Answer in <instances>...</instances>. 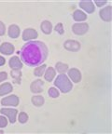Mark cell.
Masks as SVG:
<instances>
[{"instance_id": "cell-1", "label": "cell", "mask_w": 112, "mask_h": 134, "mask_svg": "<svg viewBox=\"0 0 112 134\" xmlns=\"http://www.w3.org/2000/svg\"><path fill=\"white\" fill-rule=\"evenodd\" d=\"M48 52V48L43 42L29 41L22 48L21 57L27 66L38 67L45 62Z\"/></svg>"}, {"instance_id": "cell-2", "label": "cell", "mask_w": 112, "mask_h": 134, "mask_svg": "<svg viewBox=\"0 0 112 134\" xmlns=\"http://www.w3.org/2000/svg\"><path fill=\"white\" fill-rule=\"evenodd\" d=\"M55 87H57L60 90V91L63 92V93H67L73 88V85H72V82L70 81V79L67 77V75H65V74H60L58 75L56 79L54 81Z\"/></svg>"}, {"instance_id": "cell-3", "label": "cell", "mask_w": 112, "mask_h": 134, "mask_svg": "<svg viewBox=\"0 0 112 134\" xmlns=\"http://www.w3.org/2000/svg\"><path fill=\"white\" fill-rule=\"evenodd\" d=\"M89 30V25L86 23H75L72 26V31L73 33L78 35V36H82L84 34H86Z\"/></svg>"}, {"instance_id": "cell-4", "label": "cell", "mask_w": 112, "mask_h": 134, "mask_svg": "<svg viewBox=\"0 0 112 134\" xmlns=\"http://www.w3.org/2000/svg\"><path fill=\"white\" fill-rule=\"evenodd\" d=\"M19 98L16 95H10V96L5 97L1 100V104L4 106H18L19 105Z\"/></svg>"}, {"instance_id": "cell-5", "label": "cell", "mask_w": 112, "mask_h": 134, "mask_svg": "<svg viewBox=\"0 0 112 134\" xmlns=\"http://www.w3.org/2000/svg\"><path fill=\"white\" fill-rule=\"evenodd\" d=\"M0 113L9 117V122H10L11 124L15 123V121H16V116H17V114H18V111L16 110V109L2 108L1 110H0Z\"/></svg>"}, {"instance_id": "cell-6", "label": "cell", "mask_w": 112, "mask_h": 134, "mask_svg": "<svg viewBox=\"0 0 112 134\" xmlns=\"http://www.w3.org/2000/svg\"><path fill=\"white\" fill-rule=\"evenodd\" d=\"M101 19L105 21H110L112 20V7L108 6L103 8L99 12Z\"/></svg>"}, {"instance_id": "cell-7", "label": "cell", "mask_w": 112, "mask_h": 134, "mask_svg": "<svg viewBox=\"0 0 112 134\" xmlns=\"http://www.w3.org/2000/svg\"><path fill=\"white\" fill-rule=\"evenodd\" d=\"M63 47L66 50L68 51H72V52H75V51H78L81 48V44L78 43V41H75V40H67V41L65 42Z\"/></svg>"}, {"instance_id": "cell-8", "label": "cell", "mask_w": 112, "mask_h": 134, "mask_svg": "<svg viewBox=\"0 0 112 134\" xmlns=\"http://www.w3.org/2000/svg\"><path fill=\"white\" fill-rule=\"evenodd\" d=\"M38 36V32L35 29H33V28H27L23 33V40H24V41H29L31 39H35Z\"/></svg>"}, {"instance_id": "cell-9", "label": "cell", "mask_w": 112, "mask_h": 134, "mask_svg": "<svg viewBox=\"0 0 112 134\" xmlns=\"http://www.w3.org/2000/svg\"><path fill=\"white\" fill-rule=\"evenodd\" d=\"M31 91L34 93H40L44 90V82L41 79H38L33 81V83L31 84Z\"/></svg>"}, {"instance_id": "cell-10", "label": "cell", "mask_w": 112, "mask_h": 134, "mask_svg": "<svg viewBox=\"0 0 112 134\" xmlns=\"http://www.w3.org/2000/svg\"><path fill=\"white\" fill-rule=\"evenodd\" d=\"M0 52L4 55H10L14 52V46L9 42H4L0 46Z\"/></svg>"}, {"instance_id": "cell-11", "label": "cell", "mask_w": 112, "mask_h": 134, "mask_svg": "<svg viewBox=\"0 0 112 134\" xmlns=\"http://www.w3.org/2000/svg\"><path fill=\"white\" fill-rule=\"evenodd\" d=\"M68 76L71 78V80L75 83H78L81 80V73L77 68H72L68 71Z\"/></svg>"}, {"instance_id": "cell-12", "label": "cell", "mask_w": 112, "mask_h": 134, "mask_svg": "<svg viewBox=\"0 0 112 134\" xmlns=\"http://www.w3.org/2000/svg\"><path fill=\"white\" fill-rule=\"evenodd\" d=\"M79 7L88 13H93L95 10L94 5L92 1H81L79 2Z\"/></svg>"}, {"instance_id": "cell-13", "label": "cell", "mask_w": 112, "mask_h": 134, "mask_svg": "<svg viewBox=\"0 0 112 134\" xmlns=\"http://www.w3.org/2000/svg\"><path fill=\"white\" fill-rule=\"evenodd\" d=\"M9 64L11 69H22V67H23V63L17 56L11 57L9 62Z\"/></svg>"}, {"instance_id": "cell-14", "label": "cell", "mask_w": 112, "mask_h": 134, "mask_svg": "<svg viewBox=\"0 0 112 134\" xmlns=\"http://www.w3.org/2000/svg\"><path fill=\"white\" fill-rule=\"evenodd\" d=\"M9 36L10 38H18L20 36V28L18 25L12 24L9 27Z\"/></svg>"}, {"instance_id": "cell-15", "label": "cell", "mask_w": 112, "mask_h": 134, "mask_svg": "<svg viewBox=\"0 0 112 134\" xmlns=\"http://www.w3.org/2000/svg\"><path fill=\"white\" fill-rule=\"evenodd\" d=\"M12 90H13V88H12V86H11V84L6 82V83L2 84V85L0 86V96H4V95L9 94Z\"/></svg>"}, {"instance_id": "cell-16", "label": "cell", "mask_w": 112, "mask_h": 134, "mask_svg": "<svg viewBox=\"0 0 112 134\" xmlns=\"http://www.w3.org/2000/svg\"><path fill=\"white\" fill-rule=\"evenodd\" d=\"M40 28L45 35H50L51 33V31H52V24L49 21H43L41 23Z\"/></svg>"}, {"instance_id": "cell-17", "label": "cell", "mask_w": 112, "mask_h": 134, "mask_svg": "<svg viewBox=\"0 0 112 134\" xmlns=\"http://www.w3.org/2000/svg\"><path fill=\"white\" fill-rule=\"evenodd\" d=\"M73 19L76 21H82L87 19V15L81 9H77L73 13Z\"/></svg>"}, {"instance_id": "cell-18", "label": "cell", "mask_w": 112, "mask_h": 134, "mask_svg": "<svg viewBox=\"0 0 112 134\" xmlns=\"http://www.w3.org/2000/svg\"><path fill=\"white\" fill-rule=\"evenodd\" d=\"M55 75H56L55 70L53 69L52 67H49L46 70V72H45V75H44L45 80H47L48 82H51L53 78L55 77Z\"/></svg>"}, {"instance_id": "cell-19", "label": "cell", "mask_w": 112, "mask_h": 134, "mask_svg": "<svg viewBox=\"0 0 112 134\" xmlns=\"http://www.w3.org/2000/svg\"><path fill=\"white\" fill-rule=\"evenodd\" d=\"M31 102L36 107H40L44 104V98L43 96H40V95H36V96H33L31 99Z\"/></svg>"}, {"instance_id": "cell-20", "label": "cell", "mask_w": 112, "mask_h": 134, "mask_svg": "<svg viewBox=\"0 0 112 134\" xmlns=\"http://www.w3.org/2000/svg\"><path fill=\"white\" fill-rule=\"evenodd\" d=\"M10 75L13 79H14V83H17V84L21 83V78H22L21 69H12L10 72Z\"/></svg>"}, {"instance_id": "cell-21", "label": "cell", "mask_w": 112, "mask_h": 134, "mask_svg": "<svg viewBox=\"0 0 112 134\" xmlns=\"http://www.w3.org/2000/svg\"><path fill=\"white\" fill-rule=\"evenodd\" d=\"M55 69L60 74H65L68 70V65L63 63H57L55 65Z\"/></svg>"}, {"instance_id": "cell-22", "label": "cell", "mask_w": 112, "mask_h": 134, "mask_svg": "<svg viewBox=\"0 0 112 134\" xmlns=\"http://www.w3.org/2000/svg\"><path fill=\"white\" fill-rule=\"evenodd\" d=\"M46 67H47L46 64H42V65H40V66H38L36 69H35L34 75H36V76H41V75H44Z\"/></svg>"}, {"instance_id": "cell-23", "label": "cell", "mask_w": 112, "mask_h": 134, "mask_svg": "<svg viewBox=\"0 0 112 134\" xmlns=\"http://www.w3.org/2000/svg\"><path fill=\"white\" fill-rule=\"evenodd\" d=\"M18 119H19L20 123H22V124L26 123L28 120V115L26 113H24V112H22L19 115V118H18Z\"/></svg>"}, {"instance_id": "cell-24", "label": "cell", "mask_w": 112, "mask_h": 134, "mask_svg": "<svg viewBox=\"0 0 112 134\" xmlns=\"http://www.w3.org/2000/svg\"><path fill=\"white\" fill-rule=\"evenodd\" d=\"M48 93H49V95L51 97V98H57V97L59 96V91H58V90H56L55 88H50Z\"/></svg>"}, {"instance_id": "cell-25", "label": "cell", "mask_w": 112, "mask_h": 134, "mask_svg": "<svg viewBox=\"0 0 112 134\" xmlns=\"http://www.w3.org/2000/svg\"><path fill=\"white\" fill-rule=\"evenodd\" d=\"M54 30L57 32L58 34H60V35H63V34L65 33V30H63V25L62 24V23H57V24L55 25Z\"/></svg>"}, {"instance_id": "cell-26", "label": "cell", "mask_w": 112, "mask_h": 134, "mask_svg": "<svg viewBox=\"0 0 112 134\" xmlns=\"http://www.w3.org/2000/svg\"><path fill=\"white\" fill-rule=\"evenodd\" d=\"M8 125V119L5 116H0V128H5Z\"/></svg>"}, {"instance_id": "cell-27", "label": "cell", "mask_w": 112, "mask_h": 134, "mask_svg": "<svg viewBox=\"0 0 112 134\" xmlns=\"http://www.w3.org/2000/svg\"><path fill=\"white\" fill-rule=\"evenodd\" d=\"M6 33V26L5 24L0 21V36H4Z\"/></svg>"}, {"instance_id": "cell-28", "label": "cell", "mask_w": 112, "mask_h": 134, "mask_svg": "<svg viewBox=\"0 0 112 134\" xmlns=\"http://www.w3.org/2000/svg\"><path fill=\"white\" fill-rule=\"evenodd\" d=\"M8 78V74L6 72H0V82L4 81Z\"/></svg>"}, {"instance_id": "cell-29", "label": "cell", "mask_w": 112, "mask_h": 134, "mask_svg": "<svg viewBox=\"0 0 112 134\" xmlns=\"http://www.w3.org/2000/svg\"><path fill=\"white\" fill-rule=\"evenodd\" d=\"M95 4L97 5L98 7H102V6H105L106 4V1H103V2H99V1H95Z\"/></svg>"}, {"instance_id": "cell-30", "label": "cell", "mask_w": 112, "mask_h": 134, "mask_svg": "<svg viewBox=\"0 0 112 134\" xmlns=\"http://www.w3.org/2000/svg\"><path fill=\"white\" fill-rule=\"evenodd\" d=\"M5 63H6V60H5V58L2 56H0V66H3Z\"/></svg>"}]
</instances>
